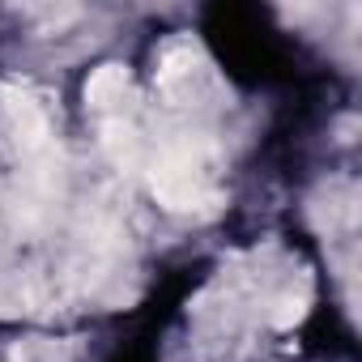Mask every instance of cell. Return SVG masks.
Segmentation results:
<instances>
[{
	"label": "cell",
	"mask_w": 362,
	"mask_h": 362,
	"mask_svg": "<svg viewBox=\"0 0 362 362\" xmlns=\"http://www.w3.org/2000/svg\"><path fill=\"white\" fill-rule=\"evenodd\" d=\"M124 90H128V73L115 69V64H107V69H98V73L90 77L86 98H90L94 107H115V103L124 98Z\"/></svg>",
	"instance_id": "cell-1"
}]
</instances>
